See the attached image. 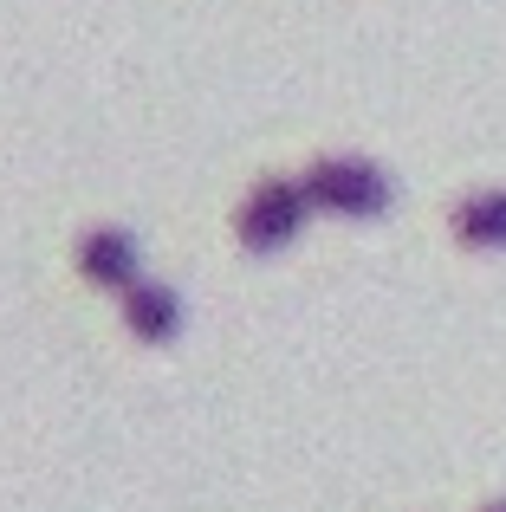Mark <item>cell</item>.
<instances>
[{"label":"cell","instance_id":"6da1fadb","mask_svg":"<svg viewBox=\"0 0 506 512\" xmlns=\"http://www.w3.org/2000/svg\"><path fill=\"white\" fill-rule=\"evenodd\" d=\"M312 195H305L299 175H266V182L247 188V201L234 208V240L247 253H279L299 240V227L312 221Z\"/></svg>","mask_w":506,"mask_h":512},{"label":"cell","instance_id":"7a4b0ae2","mask_svg":"<svg viewBox=\"0 0 506 512\" xmlns=\"http://www.w3.org/2000/svg\"><path fill=\"white\" fill-rule=\"evenodd\" d=\"M305 195L318 214H344V221H377L390 214V175L364 156H312L305 163Z\"/></svg>","mask_w":506,"mask_h":512},{"label":"cell","instance_id":"3957f363","mask_svg":"<svg viewBox=\"0 0 506 512\" xmlns=\"http://www.w3.org/2000/svg\"><path fill=\"white\" fill-rule=\"evenodd\" d=\"M72 260H78V273H85L91 286H111V292L137 286V240H130L124 227H85Z\"/></svg>","mask_w":506,"mask_h":512},{"label":"cell","instance_id":"277c9868","mask_svg":"<svg viewBox=\"0 0 506 512\" xmlns=\"http://www.w3.org/2000/svg\"><path fill=\"white\" fill-rule=\"evenodd\" d=\"M124 331L137 344H169L182 331V299L169 286H156V279H137L124 292Z\"/></svg>","mask_w":506,"mask_h":512},{"label":"cell","instance_id":"5b68a950","mask_svg":"<svg viewBox=\"0 0 506 512\" xmlns=\"http://www.w3.org/2000/svg\"><path fill=\"white\" fill-rule=\"evenodd\" d=\"M461 247L474 253H506V188H481V195H461L448 214Z\"/></svg>","mask_w":506,"mask_h":512},{"label":"cell","instance_id":"8992f818","mask_svg":"<svg viewBox=\"0 0 506 512\" xmlns=\"http://www.w3.org/2000/svg\"><path fill=\"white\" fill-rule=\"evenodd\" d=\"M487 512H506V500H500V506H487Z\"/></svg>","mask_w":506,"mask_h":512}]
</instances>
